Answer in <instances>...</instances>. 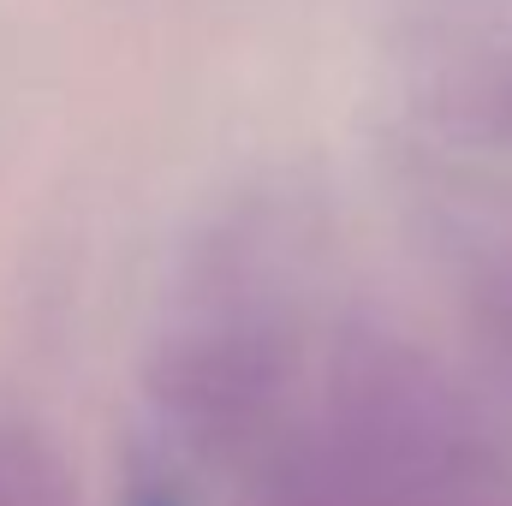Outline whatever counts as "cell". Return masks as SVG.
Wrapping results in <instances>:
<instances>
[{
  "instance_id": "6da1fadb",
  "label": "cell",
  "mask_w": 512,
  "mask_h": 506,
  "mask_svg": "<svg viewBox=\"0 0 512 506\" xmlns=\"http://www.w3.org/2000/svg\"><path fill=\"white\" fill-rule=\"evenodd\" d=\"M274 506H512V477L441 381L340 364L328 405L280 459Z\"/></svg>"
},
{
  "instance_id": "7a4b0ae2",
  "label": "cell",
  "mask_w": 512,
  "mask_h": 506,
  "mask_svg": "<svg viewBox=\"0 0 512 506\" xmlns=\"http://www.w3.org/2000/svg\"><path fill=\"white\" fill-rule=\"evenodd\" d=\"M0 506H60L54 477L42 471V459L18 441H0Z\"/></svg>"
}]
</instances>
